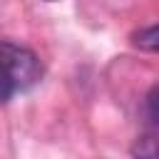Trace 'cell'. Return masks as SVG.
<instances>
[{"label": "cell", "mask_w": 159, "mask_h": 159, "mask_svg": "<svg viewBox=\"0 0 159 159\" xmlns=\"http://www.w3.org/2000/svg\"><path fill=\"white\" fill-rule=\"evenodd\" d=\"M42 80L40 57L25 47L0 40V104H7L17 92L32 89Z\"/></svg>", "instance_id": "6da1fadb"}, {"label": "cell", "mask_w": 159, "mask_h": 159, "mask_svg": "<svg viewBox=\"0 0 159 159\" xmlns=\"http://www.w3.org/2000/svg\"><path fill=\"white\" fill-rule=\"evenodd\" d=\"M132 45L144 50V52H159V25L142 27L132 35Z\"/></svg>", "instance_id": "7a4b0ae2"}, {"label": "cell", "mask_w": 159, "mask_h": 159, "mask_svg": "<svg viewBox=\"0 0 159 159\" xmlns=\"http://www.w3.org/2000/svg\"><path fill=\"white\" fill-rule=\"evenodd\" d=\"M132 154H134V157H147V159L159 157V139H154V137H142V139H137V144L132 147Z\"/></svg>", "instance_id": "3957f363"}, {"label": "cell", "mask_w": 159, "mask_h": 159, "mask_svg": "<svg viewBox=\"0 0 159 159\" xmlns=\"http://www.w3.org/2000/svg\"><path fill=\"white\" fill-rule=\"evenodd\" d=\"M147 117H149L152 124L159 129V84H154L152 92L147 94Z\"/></svg>", "instance_id": "277c9868"}, {"label": "cell", "mask_w": 159, "mask_h": 159, "mask_svg": "<svg viewBox=\"0 0 159 159\" xmlns=\"http://www.w3.org/2000/svg\"><path fill=\"white\" fill-rule=\"evenodd\" d=\"M47 2H52V0H47Z\"/></svg>", "instance_id": "5b68a950"}]
</instances>
